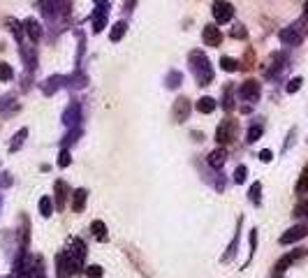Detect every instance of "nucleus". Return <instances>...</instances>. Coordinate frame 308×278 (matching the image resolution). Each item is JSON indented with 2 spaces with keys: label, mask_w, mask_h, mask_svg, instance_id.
Masks as SVG:
<instances>
[{
  "label": "nucleus",
  "mask_w": 308,
  "mask_h": 278,
  "mask_svg": "<svg viewBox=\"0 0 308 278\" xmlns=\"http://www.w3.org/2000/svg\"><path fill=\"white\" fill-rule=\"evenodd\" d=\"M190 70H193V74H195V79H197V84L200 86H209L213 81V67H211V63H209V58L202 54L200 49L190 54Z\"/></svg>",
  "instance_id": "1"
},
{
  "label": "nucleus",
  "mask_w": 308,
  "mask_h": 278,
  "mask_svg": "<svg viewBox=\"0 0 308 278\" xmlns=\"http://www.w3.org/2000/svg\"><path fill=\"white\" fill-rule=\"evenodd\" d=\"M306 21H294V24H290L287 28H283L280 31V42L285 44V47H296V44L301 42L303 37H306Z\"/></svg>",
  "instance_id": "2"
},
{
  "label": "nucleus",
  "mask_w": 308,
  "mask_h": 278,
  "mask_svg": "<svg viewBox=\"0 0 308 278\" xmlns=\"http://www.w3.org/2000/svg\"><path fill=\"white\" fill-rule=\"evenodd\" d=\"M236 132H239V123H236L234 118H225V121H220V125L216 127V142L220 146L230 144V142L236 139Z\"/></svg>",
  "instance_id": "3"
},
{
  "label": "nucleus",
  "mask_w": 308,
  "mask_h": 278,
  "mask_svg": "<svg viewBox=\"0 0 308 278\" xmlns=\"http://www.w3.org/2000/svg\"><path fill=\"white\" fill-rule=\"evenodd\" d=\"M236 95L241 97L243 102H257L262 95V86L255 81V79H248V81H243L241 86H239V91H236Z\"/></svg>",
  "instance_id": "4"
},
{
  "label": "nucleus",
  "mask_w": 308,
  "mask_h": 278,
  "mask_svg": "<svg viewBox=\"0 0 308 278\" xmlns=\"http://www.w3.org/2000/svg\"><path fill=\"white\" fill-rule=\"evenodd\" d=\"M303 255H306V248H294V250H290L287 255H283V257L276 262V266H273V276H283L285 269L292 266L296 260H301Z\"/></svg>",
  "instance_id": "5"
},
{
  "label": "nucleus",
  "mask_w": 308,
  "mask_h": 278,
  "mask_svg": "<svg viewBox=\"0 0 308 278\" xmlns=\"http://www.w3.org/2000/svg\"><path fill=\"white\" fill-rule=\"evenodd\" d=\"M211 12H213L216 24H227V21L234 17V7H232V3H227V0H213Z\"/></svg>",
  "instance_id": "6"
},
{
  "label": "nucleus",
  "mask_w": 308,
  "mask_h": 278,
  "mask_svg": "<svg viewBox=\"0 0 308 278\" xmlns=\"http://www.w3.org/2000/svg\"><path fill=\"white\" fill-rule=\"evenodd\" d=\"M303 236H308V225H294V227H290L278 241H280V246H290V243L301 241Z\"/></svg>",
  "instance_id": "7"
},
{
  "label": "nucleus",
  "mask_w": 308,
  "mask_h": 278,
  "mask_svg": "<svg viewBox=\"0 0 308 278\" xmlns=\"http://www.w3.org/2000/svg\"><path fill=\"white\" fill-rule=\"evenodd\" d=\"M107 17H109V3H100V5L95 7V12L91 14V19H93V33H95V35L104 31Z\"/></svg>",
  "instance_id": "8"
},
{
  "label": "nucleus",
  "mask_w": 308,
  "mask_h": 278,
  "mask_svg": "<svg viewBox=\"0 0 308 278\" xmlns=\"http://www.w3.org/2000/svg\"><path fill=\"white\" fill-rule=\"evenodd\" d=\"M202 40H204L206 47H220V42H223V33H220L218 26L209 24V26L202 28Z\"/></svg>",
  "instance_id": "9"
},
{
  "label": "nucleus",
  "mask_w": 308,
  "mask_h": 278,
  "mask_svg": "<svg viewBox=\"0 0 308 278\" xmlns=\"http://www.w3.org/2000/svg\"><path fill=\"white\" fill-rule=\"evenodd\" d=\"M67 195H70V190H67L65 181H63V179H58V181L54 183V204H56V211H63V209H65Z\"/></svg>",
  "instance_id": "10"
},
{
  "label": "nucleus",
  "mask_w": 308,
  "mask_h": 278,
  "mask_svg": "<svg viewBox=\"0 0 308 278\" xmlns=\"http://www.w3.org/2000/svg\"><path fill=\"white\" fill-rule=\"evenodd\" d=\"M172 116H174L176 123H183L190 116V100L188 97H179L174 102V111H172Z\"/></svg>",
  "instance_id": "11"
},
{
  "label": "nucleus",
  "mask_w": 308,
  "mask_h": 278,
  "mask_svg": "<svg viewBox=\"0 0 308 278\" xmlns=\"http://www.w3.org/2000/svg\"><path fill=\"white\" fill-rule=\"evenodd\" d=\"M40 7H42V14L47 19H54V17H58V10H61V7H65V0H42V3H40Z\"/></svg>",
  "instance_id": "12"
},
{
  "label": "nucleus",
  "mask_w": 308,
  "mask_h": 278,
  "mask_svg": "<svg viewBox=\"0 0 308 278\" xmlns=\"http://www.w3.org/2000/svg\"><path fill=\"white\" fill-rule=\"evenodd\" d=\"M24 31H26V35L31 37L33 42H37V40L42 37V26H40V21H35L33 17L24 21Z\"/></svg>",
  "instance_id": "13"
},
{
  "label": "nucleus",
  "mask_w": 308,
  "mask_h": 278,
  "mask_svg": "<svg viewBox=\"0 0 308 278\" xmlns=\"http://www.w3.org/2000/svg\"><path fill=\"white\" fill-rule=\"evenodd\" d=\"M225 160H227V151H225V146H218L216 151L209 153V165H211L213 170H223Z\"/></svg>",
  "instance_id": "14"
},
{
  "label": "nucleus",
  "mask_w": 308,
  "mask_h": 278,
  "mask_svg": "<svg viewBox=\"0 0 308 278\" xmlns=\"http://www.w3.org/2000/svg\"><path fill=\"white\" fill-rule=\"evenodd\" d=\"M86 200H88V193H86V188H77L72 193V211L74 213H81L86 206Z\"/></svg>",
  "instance_id": "15"
},
{
  "label": "nucleus",
  "mask_w": 308,
  "mask_h": 278,
  "mask_svg": "<svg viewBox=\"0 0 308 278\" xmlns=\"http://www.w3.org/2000/svg\"><path fill=\"white\" fill-rule=\"evenodd\" d=\"M241 223H243V218H239V227H236V234H234V239L230 241V246H227V253L220 257V262H230L232 257L236 255V246H239V239H241Z\"/></svg>",
  "instance_id": "16"
},
{
  "label": "nucleus",
  "mask_w": 308,
  "mask_h": 278,
  "mask_svg": "<svg viewBox=\"0 0 308 278\" xmlns=\"http://www.w3.org/2000/svg\"><path fill=\"white\" fill-rule=\"evenodd\" d=\"M70 255H74L79 262H84L86 257V243L79 239V236H74L72 241H70Z\"/></svg>",
  "instance_id": "17"
},
{
  "label": "nucleus",
  "mask_w": 308,
  "mask_h": 278,
  "mask_svg": "<svg viewBox=\"0 0 308 278\" xmlns=\"http://www.w3.org/2000/svg\"><path fill=\"white\" fill-rule=\"evenodd\" d=\"M125 33H127V24H125V21H116L114 28L109 31V40H111V42H121Z\"/></svg>",
  "instance_id": "18"
},
{
  "label": "nucleus",
  "mask_w": 308,
  "mask_h": 278,
  "mask_svg": "<svg viewBox=\"0 0 308 278\" xmlns=\"http://www.w3.org/2000/svg\"><path fill=\"white\" fill-rule=\"evenodd\" d=\"M197 111H200V114H213V111H216V100L209 95L200 97V100H197Z\"/></svg>",
  "instance_id": "19"
},
{
  "label": "nucleus",
  "mask_w": 308,
  "mask_h": 278,
  "mask_svg": "<svg viewBox=\"0 0 308 278\" xmlns=\"http://www.w3.org/2000/svg\"><path fill=\"white\" fill-rule=\"evenodd\" d=\"M65 81L63 77H49L47 81H44V86H42V91H44V95H51V93H56L58 88H61V84Z\"/></svg>",
  "instance_id": "20"
},
{
  "label": "nucleus",
  "mask_w": 308,
  "mask_h": 278,
  "mask_svg": "<svg viewBox=\"0 0 308 278\" xmlns=\"http://www.w3.org/2000/svg\"><path fill=\"white\" fill-rule=\"evenodd\" d=\"M294 193L299 195V197H303V195H308V165L303 167L301 176H299V181H296L294 186Z\"/></svg>",
  "instance_id": "21"
},
{
  "label": "nucleus",
  "mask_w": 308,
  "mask_h": 278,
  "mask_svg": "<svg viewBox=\"0 0 308 278\" xmlns=\"http://www.w3.org/2000/svg\"><path fill=\"white\" fill-rule=\"evenodd\" d=\"M63 121H65V125H74V123L79 121V104L72 102L70 107L65 109V116H63Z\"/></svg>",
  "instance_id": "22"
},
{
  "label": "nucleus",
  "mask_w": 308,
  "mask_h": 278,
  "mask_svg": "<svg viewBox=\"0 0 308 278\" xmlns=\"http://www.w3.org/2000/svg\"><path fill=\"white\" fill-rule=\"evenodd\" d=\"M21 58L26 61L28 70H33L37 63V56H35V47H21Z\"/></svg>",
  "instance_id": "23"
},
{
  "label": "nucleus",
  "mask_w": 308,
  "mask_h": 278,
  "mask_svg": "<svg viewBox=\"0 0 308 278\" xmlns=\"http://www.w3.org/2000/svg\"><path fill=\"white\" fill-rule=\"evenodd\" d=\"M28 137V127H21L17 134H14V139H12V144H10V153H14V151H19L21 146H24V139Z\"/></svg>",
  "instance_id": "24"
},
{
  "label": "nucleus",
  "mask_w": 308,
  "mask_h": 278,
  "mask_svg": "<svg viewBox=\"0 0 308 278\" xmlns=\"http://www.w3.org/2000/svg\"><path fill=\"white\" fill-rule=\"evenodd\" d=\"M91 232L95 239H100V241H104L107 239V225L102 223V220H93L91 223Z\"/></svg>",
  "instance_id": "25"
},
{
  "label": "nucleus",
  "mask_w": 308,
  "mask_h": 278,
  "mask_svg": "<svg viewBox=\"0 0 308 278\" xmlns=\"http://www.w3.org/2000/svg\"><path fill=\"white\" fill-rule=\"evenodd\" d=\"M248 200L253 202V204H260L262 202V183L255 181L253 186H250V190H248Z\"/></svg>",
  "instance_id": "26"
},
{
  "label": "nucleus",
  "mask_w": 308,
  "mask_h": 278,
  "mask_svg": "<svg viewBox=\"0 0 308 278\" xmlns=\"http://www.w3.org/2000/svg\"><path fill=\"white\" fill-rule=\"evenodd\" d=\"M220 70H225V72H236V70H239V61H234L230 56H223V58H220Z\"/></svg>",
  "instance_id": "27"
},
{
  "label": "nucleus",
  "mask_w": 308,
  "mask_h": 278,
  "mask_svg": "<svg viewBox=\"0 0 308 278\" xmlns=\"http://www.w3.org/2000/svg\"><path fill=\"white\" fill-rule=\"evenodd\" d=\"M262 132H264V127H262V125H257V123H255V125H250V130H248V134H246V142H248V144H255V142L262 137Z\"/></svg>",
  "instance_id": "28"
},
{
  "label": "nucleus",
  "mask_w": 308,
  "mask_h": 278,
  "mask_svg": "<svg viewBox=\"0 0 308 278\" xmlns=\"http://www.w3.org/2000/svg\"><path fill=\"white\" fill-rule=\"evenodd\" d=\"M5 24L10 26V31L14 33V37H17V40H21V37H24V24H19L17 19H5Z\"/></svg>",
  "instance_id": "29"
},
{
  "label": "nucleus",
  "mask_w": 308,
  "mask_h": 278,
  "mask_svg": "<svg viewBox=\"0 0 308 278\" xmlns=\"http://www.w3.org/2000/svg\"><path fill=\"white\" fill-rule=\"evenodd\" d=\"M40 213H42L44 218H49L54 213V200H51V197H42V200H40Z\"/></svg>",
  "instance_id": "30"
},
{
  "label": "nucleus",
  "mask_w": 308,
  "mask_h": 278,
  "mask_svg": "<svg viewBox=\"0 0 308 278\" xmlns=\"http://www.w3.org/2000/svg\"><path fill=\"white\" fill-rule=\"evenodd\" d=\"M183 81V74L181 72H170L167 74V79H165V84H167V88H179Z\"/></svg>",
  "instance_id": "31"
},
{
  "label": "nucleus",
  "mask_w": 308,
  "mask_h": 278,
  "mask_svg": "<svg viewBox=\"0 0 308 278\" xmlns=\"http://www.w3.org/2000/svg\"><path fill=\"white\" fill-rule=\"evenodd\" d=\"M14 79V70L10 63H0V81H12Z\"/></svg>",
  "instance_id": "32"
},
{
  "label": "nucleus",
  "mask_w": 308,
  "mask_h": 278,
  "mask_svg": "<svg viewBox=\"0 0 308 278\" xmlns=\"http://www.w3.org/2000/svg\"><path fill=\"white\" fill-rule=\"evenodd\" d=\"M246 179H248V167L246 165H239V167L234 170V183L241 186V183H246Z\"/></svg>",
  "instance_id": "33"
},
{
  "label": "nucleus",
  "mask_w": 308,
  "mask_h": 278,
  "mask_svg": "<svg viewBox=\"0 0 308 278\" xmlns=\"http://www.w3.org/2000/svg\"><path fill=\"white\" fill-rule=\"evenodd\" d=\"M232 91H234L232 86H227V88H225V100H223V107L227 109V111H232V109H234V95H232Z\"/></svg>",
  "instance_id": "34"
},
{
  "label": "nucleus",
  "mask_w": 308,
  "mask_h": 278,
  "mask_svg": "<svg viewBox=\"0 0 308 278\" xmlns=\"http://www.w3.org/2000/svg\"><path fill=\"white\" fill-rule=\"evenodd\" d=\"M255 248H257V227H255V230H250V253H248V260H246V264H248V262H250V260H253Z\"/></svg>",
  "instance_id": "35"
},
{
  "label": "nucleus",
  "mask_w": 308,
  "mask_h": 278,
  "mask_svg": "<svg viewBox=\"0 0 308 278\" xmlns=\"http://www.w3.org/2000/svg\"><path fill=\"white\" fill-rule=\"evenodd\" d=\"M301 84H303V79L301 77H294V79H290V84L285 86V91H287V93H296L299 88H301Z\"/></svg>",
  "instance_id": "36"
},
{
  "label": "nucleus",
  "mask_w": 308,
  "mask_h": 278,
  "mask_svg": "<svg viewBox=\"0 0 308 278\" xmlns=\"http://www.w3.org/2000/svg\"><path fill=\"white\" fill-rule=\"evenodd\" d=\"M86 276H88V278H102V266H100V264L86 266Z\"/></svg>",
  "instance_id": "37"
},
{
  "label": "nucleus",
  "mask_w": 308,
  "mask_h": 278,
  "mask_svg": "<svg viewBox=\"0 0 308 278\" xmlns=\"http://www.w3.org/2000/svg\"><path fill=\"white\" fill-rule=\"evenodd\" d=\"M246 35H248V31H246V26H241V24H236L234 28H232V37L234 40H246Z\"/></svg>",
  "instance_id": "38"
},
{
  "label": "nucleus",
  "mask_w": 308,
  "mask_h": 278,
  "mask_svg": "<svg viewBox=\"0 0 308 278\" xmlns=\"http://www.w3.org/2000/svg\"><path fill=\"white\" fill-rule=\"evenodd\" d=\"M294 216H296V218L308 216V197H306V200H301V204H296V206H294Z\"/></svg>",
  "instance_id": "39"
},
{
  "label": "nucleus",
  "mask_w": 308,
  "mask_h": 278,
  "mask_svg": "<svg viewBox=\"0 0 308 278\" xmlns=\"http://www.w3.org/2000/svg\"><path fill=\"white\" fill-rule=\"evenodd\" d=\"M70 163H72V158H70V151H67V149H63L61 156H58V167H70Z\"/></svg>",
  "instance_id": "40"
},
{
  "label": "nucleus",
  "mask_w": 308,
  "mask_h": 278,
  "mask_svg": "<svg viewBox=\"0 0 308 278\" xmlns=\"http://www.w3.org/2000/svg\"><path fill=\"white\" fill-rule=\"evenodd\" d=\"M260 160H262V163H271V160H273V153L269 151V149H264V151H260Z\"/></svg>",
  "instance_id": "41"
},
{
  "label": "nucleus",
  "mask_w": 308,
  "mask_h": 278,
  "mask_svg": "<svg viewBox=\"0 0 308 278\" xmlns=\"http://www.w3.org/2000/svg\"><path fill=\"white\" fill-rule=\"evenodd\" d=\"M134 5H137V0H125V10L130 12V10H134Z\"/></svg>",
  "instance_id": "42"
},
{
  "label": "nucleus",
  "mask_w": 308,
  "mask_h": 278,
  "mask_svg": "<svg viewBox=\"0 0 308 278\" xmlns=\"http://www.w3.org/2000/svg\"><path fill=\"white\" fill-rule=\"evenodd\" d=\"M303 19H306V21H308V0H306V3H303Z\"/></svg>",
  "instance_id": "43"
},
{
  "label": "nucleus",
  "mask_w": 308,
  "mask_h": 278,
  "mask_svg": "<svg viewBox=\"0 0 308 278\" xmlns=\"http://www.w3.org/2000/svg\"><path fill=\"white\" fill-rule=\"evenodd\" d=\"M58 278H67V273L63 271V269H58Z\"/></svg>",
  "instance_id": "44"
},
{
  "label": "nucleus",
  "mask_w": 308,
  "mask_h": 278,
  "mask_svg": "<svg viewBox=\"0 0 308 278\" xmlns=\"http://www.w3.org/2000/svg\"><path fill=\"white\" fill-rule=\"evenodd\" d=\"M100 3H102V0H95V5H100Z\"/></svg>",
  "instance_id": "45"
},
{
  "label": "nucleus",
  "mask_w": 308,
  "mask_h": 278,
  "mask_svg": "<svg viewBox=\"0 0 308 278\" xmlns=\"http://www.w3.org/2000/svg\"><path fill=\"white\" fill-rule=\"evenodd\" d=\"M273 278H283V276H273Z\"/></svg>",
  "instance_id": "46"
}]
</instances>
